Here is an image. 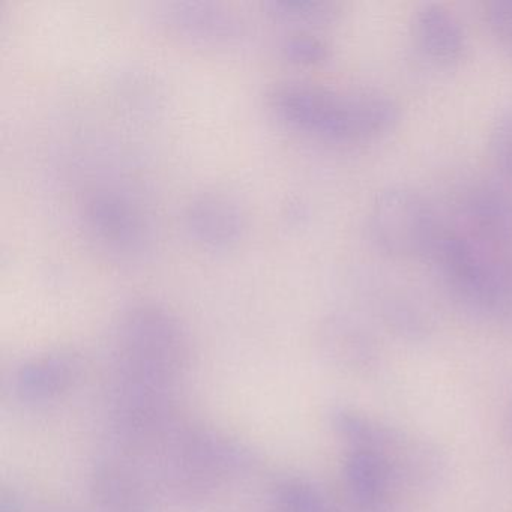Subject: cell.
<instances>
[{
    "label": "cell",
    "mask_w": 512,
    "mask_h": 512,
    "mask_svg": "<svg viewBox=\"0 0 512 512\" xmlns=\"http://www.w3.org/2000/svg\"><path fill=\"white\" fill-rule=\"evenodd\" d=\"M268 107L287 127L331 142L379 139L401 118L397 101L385 92L337 89L304 80L272 86Z\"/></svg>",
    "instance_id": "cell-1"
},
{
    "label": "cell",
    "mask_w": 512,
    "mask_h": 512,
    "mask_svg": "<svg viewBox=\"0 0 512 512\" xmlns=\"http://www.w3.org/2000/svg\"><path fill=\"white\" fill-rule=\"evenodd\" d=\"M116 385L172 395L190 365L181 320L157 302L128 305L115 329Z\"/></svg>",
    "instance_id": "cell-2"
},
{
    "label": "cell",
    "mask_w": 512,
    "mask_h": 512,
    "mask_svg": "<svg viewBox=\"0 0 512 512\" xmlns=\"http://www.w3.org/2000/svg\"><path fill=\"white\" fill-rule=\"evenodd\" d=\"M428 259L461 307L481 316H502L512 310V272L475 236L442 230Z\"/></svg>",
    "instance_id": "cell-3"
},
{
    "label": "cell",
    "mask_w": 512,
    "mask_h": 512,
    "mask_svg": "<svg viewBox=\"0 0 512 512\" xmlns=\"http://www.w3.org/2000/svg\"><path fill=\"white\" fill-rule=\"evenodd\" d=\"M164 476L170 487L188 496L206 494L226 481L250 472L251 449L211 428H170L166 433Z\"/></svg>",
    "instance_id": "cell-4"
},
{
    "label": "cell",
    "mask_w": 512,
    "mask_h": 512,
    "mask_svg": "<svg viewBox=\"0 0 512 512\" xmlns=\"http://www.w3.org/2000/svg\"><path fill=\"white\" fill-rule=\"evenodd\" d=\"M442 229L424 194L395 184L376 194L368 211V235L377 250L394 259L430 257Z\"/></svg>",
    "instance_id": "cell-5"
},
{
    "label": "cell",
    "mask_w": 512,
    "mask_h": 512,
    "mask_svg": "<svg viewBox=\"0 0 512 512\" xmlns=\"http://www.w3.org/2000/svg\"><path fill=\"white\" fill-rule=\"evenodd\" d=\"M328 418L331 430L346 449H367L379 455L401 482L427 485L439 475L442 461L428 443L350 407H334Z\"/></svg>",
    "instance_id": "cell-6"
},
{
    "label": "cell",
    "mask_w": 512,
    "mask_h": 512,
    "mask_svg": "<svg viewBox=\"0 0 512 512\" xmlns=\"http://www.w3.org/2000/svg\"><path fill=\"white\" fill-rule=\"evenodd\" d=\"M80 217L89 241L115 262H139L151 251V224L127 193L113 188L94 191L86 197Z\"/></svg>",
    "instance_id": "cell-7"
},
{
    "label": "cell",
    "mask_w": 512,
    "mask_h": 512,
    "mask_svg": "<svg viewBox=\"0 0 512 512\" xmlns=\"http://www.w3.org/2000/svg\"><path fill=\"white\" fill-rule=\"evenodd\" d=\"M164 25L182 40L214 49H229L244 37L238 14L211 2H172L161 11Z\"/></svg>",
    "instance_id": "cell-8"
},
{
    "label": "cell",
    "mask_w": 512,
    "mask_h": 512,
    "mask_svg": "<svg viewBox=\"0 0 512 512\" xmlns=\"http://www.w3.org/2000/svg\"><path fill=\"white\" fill-rule=\"evenodd\" d=\"M182 226L194 244L206 250H229L244 232L238 203L220 193L193 197L182 212Z\"/></svg>",
    "instance_id": "cell-9"
},
{
    "label": "cell",
    "mask_w": 512,
    "mask_h": 512,
    "mask_svg": "<svg viewBox=\"0 0 512 512\" xmlns=\"http://www.w3.org/2000/svg\"><path fill=\"white\" fill-rule=\"evenodd\" d=\"M80 359L56 350L23 362L13 377L16 397L25 404H46L67 394L80 376Z\"/></svg>",
    "instance_id": "cell-10"
},
{
    "label": "cell",
    "mask_w": 512,
    "mask_h": 512,
    "mask_svg": "<svg viewBox=\"0 0 512 512\" xmlns=\"http://www.w3.org/2000/svg\"><path fill=\"white\" fill-rule=\"evenodd\" d=\"M410 28L418 49L436 64H455L466 53L464 26L445 5H421L413 14Z\"/></svg>",
    "instance_id": "cell-11"
},
{
    "label": "cell",
    "mask_w": 512,
    "mask_h": 512,
    "mask_svg": "<svg viewBox=\"0 0 512 512\" xmlns=\"http://www.w3.org/2000/svg\"><path fill=\"white\" fill-rule=\"evenodd\" d=\"M91 496L98 512H152L145 482L122 461H98L91 473Z\"/></svg>",
    "instance_id": "cell-12"
},
{
    "label": "cell",
    "mask_w": 512,
    "mask_h": 512,
    "mask_svg": "<svg viewBox=\"0 0 512 512\" xmlns=\"http://www.w3.org/2000/svg\"><path fill=\"white\" fill-rule=\"evenodd\" d=\"M343 476L350 496L368 511L386 506L401 482L386 461L367 449H346Z\"/></svg>",
    "instance_id": "cell-13"
},
{
    "label": "cell",
    "mask_w": 512,
    "mask_h": 512,
    "mask_svg": "<svg viewBox=\"0 0 512 512\" xmlns=\"http://www.w3.org/2000/svg\"><path fill=\"white\" fill-rule=\"evenodd\" d=\"M322 346L326 356L338 367L352 373H367L377 361V344L362 323L352 317L334 316L322 329Z\"/></svg>",
    "instance_id": "cell-14"
},
{
    "label": "cell",
    "mask_w": 512,
    "mask_h": 512,
    "mask_svg": "<svg viewBox=\"0 0 512 512\" xmlns=\"http://www.w3.org/2000/svg\"><path fill=\"white\" fill-rule=\"evenodd\" d=\"M466 214L481 241L512 239V197L505 191L491 185L475 188L467 197Z\"/></svg>",
    "instance_id": "cell-15"
},
{
    "label": "cell",
    "mask_w": 512,
    "mask_h": 512,
    "mask_svg": "<svg viewBox=\"0 0 512 512\" xmlns=\"http://www.w3.org/2000/svg\"><path fill=\"white\" fill-rule=\"evenodd\" d=\"M274 500L281 512H335L319 487L299 476H287L274 485Z\"/></svg>",
    "instance_id": "cell-16"
},
{
    "label": "cell",
    "mask_w": 512,
    "mask_h": 512,
    "mask_svg": "<svg viewBox=\"0 0 512 512\" xmlns=\"http://www.w3.org/2000/svg\"><path fill=\"white\" fill-rule=\"evenodd\" d=\"M266 8L278 22L296 26L295 31H311L335 16L334 5L326 2H271Z\"/></svg>",
    "instance_id": "cell-17"
},
{
    "label": "cell",
    "mask_w": 512,
    "mask_h": 512,
    "mask_svg": "<svg viewBox=\"0 0 512 512\" xmlns=\"http://www.w3.org/2000/svg\"><path fill=\"white\" fill-rule=\"evenodd\" d=\"M281 53L287 61L298 65H319L328 61L329 46L313 31H292L284 35Z\"/></svg>",
    "instance_id": "cell-18"
},
{
    "label": "cell",
    "mask_w": 512,
    "mask_h": 512,
    "mask_svg": "<svg viewBox=\"0 0 512 512\" xmlns=\"http://www.w3.org/2000/svg\"><path fill=\"white\" fill-rule=\"evenodd\" d=\"M488 154L500 175L512 181V104L505 107L491 124Z\"/></svg>",
    "instance_id": "cell-19"
},
{
    "label": "cell",
    "mask_w": 512,
    "mask_h": 512,
    "mask_svg": "<svg viewBox=\"0 0 512 512\" xmlns=\"http://www.w3.org/2000/svg\"><path fill=\"white\" fill-rule=\"evenodd\" d=\"M484 17L494 40L512 55V0L488 2Z\"/></svg>",
    "instance_id": "cell-20"
},
{
    "label": "cell",
    "mask_w": 512,
    "mask_h": 512,
    "mask_svg": "<svg viewBox=\"0 0 512 512\" xmlns=\"http://www.w3.org/2000/svg\"><path fill=\"white\" fill-rule=\"evenodd\" d=\"M0 512H22L20 508L19 500L16 499L13 493H2V499H0Z\"/></svg>",
    "instance_id": "cell-21"
}]
</instances>
